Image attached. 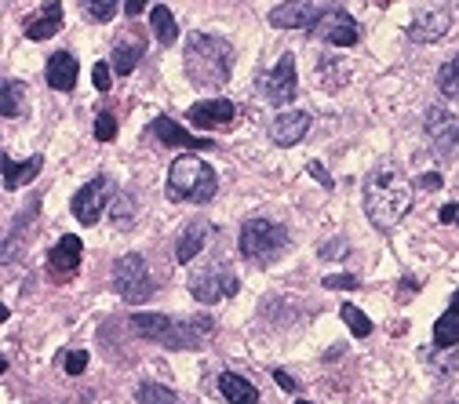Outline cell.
I'll use <instances>...</instances> for the list:
<instances>
[{"mask_svg": "<svg viewBox=\"0 0 459 404\" xmlns=\"http://www.w3.org/2000/svg\"><path fill=\"white\" fill-rule=\"evenodd\" d=\"M364 211L376 230H394L412 211V186L397 172H372L364 179Z\"/></svg>", "mask_w": 459, "mask_h": 404, "instance_id": "1", "label": "cell"}, {"mask_svg": "<svg viewBox=\"0 0 459 404\" xmlns=\"http://www.w3.org/2000/svg\"><path fill=\"white\" fill-rule=\"evenodd\" d=\"M132 332L149 343H161L168 350H197L204 347L216 324L211 317H190V321H175V317H161V314H135L132 317Z\"/></svg>", "mask_w": 459, "mask_h": 404, "instance_id": "2", "label": "cell"}, {"mask_svg": "<svg viewBox=\"0 0 459 404\" xmlns=\"http://www.w3.org/2000/svg\"><path fill=\"white\" fill-rule=\"evenodd\" d=\"M233 73V48L216 34H190L187 41V77L197 88H223Z\"/></svg>", "mask_w": 459, "mask_h": 404, "instance_id": "3", "label": "cell"}, {"mask_svg": "<svg viewBox=\"0 0 459 404\" xmlns=\"http://www.w3.org/2000/svg\"><path fill=\"white\" fill-rule=\"evenodd\" d=\"M219 194V175L204 164L197 153H182L168 168V197L172 201H190V204H208Z\"/></svg>", "mask_w": 459, "mask_h": 404, "instance_id": "4", "label": "cell"}, {"mask_svg": "<svg viewBox=\"0 0 459 404\" xmlns=\"http://www.w3.org/2000/svg\"><path fill=\"white\" fill-rule=\"evenodd\" d=\"M237 248H241V255L249 259V263L270 266L278 255L288 252V230L281 223H270V219H249V223L241 226Z\"/></svg>", "mask_w": 459, "mask_h": 404, "instance_id": "5", "label": "cell"}, {"mask_svg": "<svg viewBox=\"0 0 459 404\" xmlns=\"http://www.w3.org/2000/svg\"><path fill=\"white\" fill-rule=\"evenodd\" d=\"M241 292V281H237V273L230 270V263L223 259H211L204 266H197L190 273V295L201 302V306H211V302H219V299H230Z\"/></svg>", "mask_w": 459, "mask_h": 404, "instance_id": "6", "label": "cell"}, {"mask_svg": "<svg viewBox=\"0 0 459 404\" xmlns=\"http://www.w3.org/2000/svg\"><path fill=\"white\" fill-rule=\"evenodd\" d=\"M113 288H117L120 299L132 302V306L149 302L153 299V277L146 270V259L135 255V252L132 255H120L117 266H113Z\"/></svg>", "mask_w": 459, "mask_h": 404, "instance_id": "7", "label": "cell"}, {"mask_svg": "<svg viewBox=\"0 0 459 404\" xmlns=\"http://www.w3.org/2000/svg\"><path fill=\"white\" fill-rule=\"evenodd\" d=\"M423 132L431 139V153L438 161H459V117H452L445 106H426Z\"/></svg>", "mask_w": 459, "mask_h": 404, "instance_id": "8", "label": "cell"}, {"mask_svg": "<svg viewBox=\"0 0 459 404\" xmlns=\"http://www.w3.org/2000/svg\"><path fill=\"white\" fill-rule=\"evenodd\" d=\"M259 88H263V99H266L270 106H288V103L299 95L295 55H288V51H285L278 62H273V70H270V73H263Z\"/></svg>", "mask_w": 459, "mask_h": 404, "instance_id": "9", "label": "cell"}, {"mask_svg": "<svg viewBox=\"0 0 459 404\" xmlns=\"http://www.w3.org/2000/svg\"><path fill=\"white\" fill-rule=\"evenodd\" d=\"M110 190H113V182H110L106 175H96L91 182H84L80 190L73 194V201H70V208H73V215H77V223L96 226V223L103 219V211L110 208Z\"/></svg>", "mask_w": 459, "mask_h": 404, "instance_id": "10", "label": "cell"}, {"mask_svg": "<svg viewBox=\"0 0 459 404\" xmlns=\"http://www.w3.org/2000/svg\"><path fill=\"white\" fill-rule=\"evenodd\" d=\"M310 34L321 37V41H328V44H335V48H354L357 37H361V29H357V22L347 11L332 8V11L317 15V22L310 26Z\"/></svg>", "mask_w": 459, "mask_h": 404, "instance_id": "11", "label": "cell"}, {"mask_svg": "<svg viewBox=\"0 0 459 404\" xmlns=\"http://www.w3.org/2000/svg\"><path fill=\"white\" fill-rule=\"evenodd\" d=\"M237 117V106L230 99H204V103H194L187 110V120L190 128H201V132H219V128H230Z\"/></svg>", "mask_w": 459, "mask_h": 404, "instance_id": "12", "label": "cell"}, {"mask_svg": "<svg viewBox=\"0 0 459 404\" xmlns=\"http://www.w3.org/2000/svg\"><path fill=\"white\" fill-rule=\"evenodd\" d=\"M142 51H146V37L139 34L135 26H132V29H125V34L117 37V44H113V55H110V66H113V73H117V77H132V70L139 66Z\"/></svg>", "mask_w": 459, "mask_h": 404, "instance_id": "13", "label": "cell"}, {"mask_svg": "<svg viewBox=\"0 0 459 404\" xmlns=\"http://www.w3.org/2000/svg\"><path fill=\"white\" fill-rule=\"evenodd\" d=\"M310 113L302 110H292V113H278L270 120V139L278 146H299L306 139V132H310Z\"/></svg>", "mask_w": 459, "mask_h": 404, "instance_id": "14", "label": "cell"}, {"mask_svg": "<svg viewBox=\"0 0 459 404\" xmlns=\"http://www.w3.org/2000/svg\"><path fill=\"white\" fill-rule=\"evenodd\" d=\"M149 135H157L161 146H182V149H211V139H197L190 135V128H182V124H175L172 117H157L149 124Z\"/></svg>", "mask_w": 459, "mask_h": 404, "instance_id": "15", "label": "cell"}, {"mask_svg": "<svg viewBox=\"0 0 459 404\" xmlns=\"http://www.w3.org/2000/svg\"><path fill=\"white\" fill-rule=\"evenodd\" d=\"M314 22H317L314 0H288V4L270 11V26H278V29H306Z\"/></svg>", "mask_w": 459, "mask_h": 404, "instance_id": "16", "label": "cell"}, {"mask_svg": "<svg viewBox=\"0 0 459 404\" xmlns=\"http://www.w3.org/2000/svg\"><path fill=\"white\" fill-rule=\"evenodd\" d=\"M80 255H84L80 237H77V233H66V237L58 240V244L51 248V252H48V266H51L55 277H70V273H77Z\"/></svg>", "mask_w": 459, "mask_h": 404, "instance_id": "17", "label": "cell"}, {"mask_svg": "<svg viewBox=\"0 0 459 404\" xmlns=\"http://www.w3.org/2000/svg\"><path fill=\"white\" fill-rule=\"evenodd\" d=\"M448 29H452L448 11H423V15L412 19L409 37H412L416 44H434V41H441V37L448 34Z\"/></svg>", "mask_w": 459, "mask_h": 404, "instance_id": "18", "label": "cell"}, {"mask_svg": "<svg viewBox=\"0 0 459 404\" xmlns=\"http://www.w3.org/2000/svg\"><path fill=\"white\" fill-rule=\"evenodd\" d=\"M48 84L55 88V91H73L77 88V73H80V62H77V55H70V51H55L51 58H48Z\"/></svg>", "mask_w": 459, "mask_h": 404, "instance_id": "19", "label": "cell"}, {"mask_svg": "<svg viewBox=\"0 0 459 404\" xmlns=\"http://www.w3.org/2000/svg\"><path fill=\"white\" fill-rule=\"evenodd\" d=\"M58 29H63V4L58 0H48V4L26 22V37L29 41H51Z\"/></svg>", "mask_w": 459, "mask_h": 404, "instance_id": "20", "label": "cell"}, {"mask_svg": "<svg viewBox=\"0 0 459 404\" xmlns=\"http://www.w3.org/2000/svg\"><path fill=\"white\" fill-rule=\"evenodd\" d=\"M208 230H211L208 219H194L187 230H182V237H179V244H175V259H179L182 266H190V263L197 259V252H201L204 240H208Z\"/></svg>", "mask_w": 459, "mask_h": 404, "instance_id": "21", "label": "cell"}, {"mask_svg": "<svg viewBox=\"0 0 459 404\" xmlns=\"http://www.w3.org/2000/svg\"><path fill=\"white\" fill-rule=\"evenodd\" d=\"M0 168H4V190H19V186L26 182H34L44 168V157L37 153V157H29V161H11L8 153H4V161H0Z\"/></svg>", "mask_w": 459, "mask_h": 404, "instance_id": "22", "label": "cell"}, {"mask_svg": "<svg viewBox=\"0 0 459 404\" xmlns=\"http://www.w3.org/2000/svg\"><path fill=\"white\" fill-rule=\"evenodd\" d=\"M455 343H459V292L452 295V306L445 309V314L438 317V324H434V347L438 350H448Z\"/></svg>", "mask_w": 459, "mask_h": 404, "instance_id": "23", "label": "cell"}, {"mask_svg": "<svg viewBox=\"0 0 459 404\" xmlns=\"http://www.w3.org/2000/svg\"><path fill=\"white\" fill-rule=\"evenodd\" d=\"M219 393H223L230 404H259V390H256L249 379L233 376V371H223V376H219Z\"/></svg>", "mask_w": 459, "mask_h": 404, "instance_id": "24", "label": "cell"}, {"mask_svg": "<svg viewBox=\"0 0 459 404\" xmlns=\"http://www.w3.org/2000/svg\"><path fill=\"white\" fill-rule=\"evenodd\" d=\"M149 29H153V37H157L164 48H168V44H175V37H179V29H175V15H172L164 4H153V8H149Z\"/></svg>", "mask_w": 459, "mask_h": 404, "instance_id": "25", "label": "cell"}, {"mask_svg": "<svg viewBox=\"0 0 459 404\" xmlns=\"http://www.w3.org/2000/svg\"><path fill=\"white\" fill-rule=\"evenodd\" d=\"M135 397H139V404H182V397L161 383H142L135 390Z\"/></svg>", "mask_w": 459, "mask_h": 404, "instance_id": "26", "label": "cell"}, {"mask_svg": "<svg viewBox=\"0 0 459 404\" xmlns=\"http://www.w3.org/2000/svg\"><path fill=\"white\" fill-rule=\"evenodd\" d=\"M0 113H4V120H15L22 117V84L19 80H4V88H0Z\"/></svg>", "mask_w": 459, "mask_h": 404, "instance_id": "27", "label": "cell"}, {"mask_svg": "<svg viewBox=\"0 0 459 404\" xmlns=\"http://www.w3.org/2000/svg\"><path fill=\"white\" fill-rule=\"evenodd\" d=\"M340 314H343L347 328H350L357 339H369V335H372V321L364 317V309H357L354 302H343V309H340Z\"/></svg>", "mask_w": 459, "mask_h": 404, "instance_id": "28", "label": "cell"}, {"mask_svg": "<svg viewBox=\"0 0 459 404\" xmlns=\"http://www.w3.org/2000/svg\"><path fill=\"white\" fill-rule=\"evenodd\" d=\"M80 8H84V15L91 22H110L117 15V8H120V0H80Z\"/></svg>", "mask_w": 459, "mask_h": 404, "instance_id": "29", "label": "cell"}, {"mask_svg": "<svg viewBox=\"0 0 459 404\" xmlns=\"http://www.w3.org/2000/svg\"><path fill=\"white\" fill-rule=\"evenodd\" d=\"M438 88L445 91V95L459 99V55L452 62H445V66L438 70Z\"/></svg>", "mask_w": 459, "mask_h": 404, "instance_id": "30", "label": "cell"}, {"mask_svg": "<svg viewBox=\"0 0 459 404\" xmlns=\"http://www.w3.org/2000/svg\"><path fill=\"white\" fill-rule=\"evenodd\" d=\"M113 135H117V120H113V113H99V117H96V139L110 142Z\"/></svg>", "mask_w": 459, "mask_h": 404, "instance_id": "31", "label": "cell"}, {"mask_svg": "<svg viewBox=\"0 0 459 404\" xmlns=\"http://www.w3.org/2000/svg\"><path fill=\"white\" fill-rule=\"evenodd\" d=\"M361 281L357 277H350V273H328L325 277V288H340V292H354Z\"/></svg>", "mask_w": 459, "mask_h": 404, "instance_id": "32", "label": "cell"}, {"mask_svg": "<svg viewBox=\"0 0 459 404\" xmlns=\"http://www.w3.org/2000/svg\"><path fill=\"white\" fill-rule=\"evenodd\" d=\"M63 368L70 371V376H80V371L88 368V354H84V350H70L66 361H63Z\"/></svg>", "mask_w": 459, "mask_h": 404, "instance_id": "33", "label": "cell"}, {"mask_svg": "<svg viewBox=\"0 0 459 404\" xmlns=\"http://www.w3.org/2000/svg\"><path fill=\"white\" fill-rule=\"evenodd\" d=\"M110 73H113L110 62H96V70H91V80H96L99 91H110Z\"/></svg>", "mask_w": 459, "mask_h": 404, "instance_id": "34", "label": "cell"}, {"mask_svg": "<svg viewBox=\"0 0 459 404\" xmlns=\"http://www.w3.org/2000/svg\"><path fill=\"white\" fill-rule=\"evenodd\" d=\"M128 204H135V201H132L128 194H120V197L113 201V208H110V211H113V219H117L120 226H125V223H128Z\"/></svg>", "mask_w": 459, "mask_h": 404, "instance_id": "35", "label": "cell"}, {"mask_svg": "<svg viewBox=\"0 0 459 404\" xmlns=\"http://www.w3.org/2000/svg\"><path fill=\"white\" fill-rule=\"evenodd\" d=\"M306 168H310V175H314V179H317V182L325 186V190H332V186H335V182H332V175L325 172V164H321V161H310Z\"/></svg>", "mask_w": 459, "mask_h": 404, "instance_id": "36", "label": "cell"}, {"mask_svg": "<svg viewBox=\"0 0 459 404\" xmlns=\"http://www.w3.org/2000/svg\"><path fill=\"white\" fill-rule=\"evenodd\" d=\"M321 255L328 259V255H347V240H328L325 248H321Z\"/></svg>", "mask_w": 459, "mask_h": 404, "instance_id": "37", "label": "cell"}, {"mask_svg": "<svg viewBox=\"0 0 459 404\" xmlns=\"http://www.w3.org/2000/svg\"><path fill=\"white\" fill-rule=\"evenodd\" d=\"M149 8V0H125V15L128 19H135V15H142Z\"/></svg>", "mask_w": 459, "mask_h": 404, "instance_id": "38", "label": "cell"}, {"mask_svg": "<svg viewBox=\"0 0 459 404\" xmlns=\"http://www.w3.org/2000/svg\"><path fill=\"white\" fill-rule=\"evenodd\" d=\"M273 379H278V386H281V390H288V393H295V390H299V386H295V379L288 376V371H281V368L273 371Z\"/></svg>", "mask_w": 459, "mask_h": 404, "instance_id": "39", "label": "cell"}, {"mask_svg": "<svg viewBox=\"0 0 459 404\" xmlns=\"http://www.w3.org/2000/svg\"><path fill=\"white\" fill-rule=\"evenodd\" d=\"M438 219H441V223H459V204H445Z\"/></svg>", "mask_w": 459, "mask_h": 404, "instance_id": "40", "label": "cell"}, {"mask_svg": "<svg viewBox=\"0 0 459 404\" xmlns=\"http://www.w3.org/2000/svg\"><path fill=\"white\" fill-rule=\"evenodd\" d=\"M419 186H423V190H441V175H423Z\"/></svg>", "mask_w": 459, "mask_h": 404, "instance_id": "41", "label": "cell"}, {"mask_svg": "<svg viewBox=\"0 0 459 404\" xmlns=\"http://www.w3.org/2000/svg\"><path fill=\"white\" fill-rule=\"evenodd\" d=\"M299 404H310V400H299Z\"/></svg>", "mask_w": 459, "mask_h": 404, "instance_id": "42", "label": "cell"}]
</instances>
